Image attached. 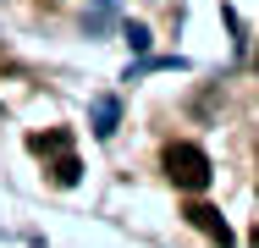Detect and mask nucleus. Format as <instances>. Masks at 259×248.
<instances>
[{"mask_svg":"<svg viewBox=\"0 0 259 248\" xmlns=\"http://www.w3.org/2000/svg\"><path fill=\"white\" fill-rule=\"evenodd\" d=\"M160 166H165V177H171L177 188H188V193H204L209 188V154L199 144H171Z\"/></svg>","mask_w":259,"mask_h":248,"instance_id":"f257e3e1","label":"nucleus"},{"mask_svg":"<svg viewBox=\"0 0 259 248\" xmlns=\"http://www.w3.org/2000/svg\"><path fill=\"white\" fill-rule=\"evenodd\" d=\"M182 215H188V221H193V226H199V232H204L215 248H232V243H237V237H232V226L221 221V210H215V204H204V198H193Z\"/></svg>","mask_w":259,"mask_h":248,"instance_id":"f03ea898","label":"nucleus"},{"mask_svg":"<svg viewBox=\"0 0 259 248\" xmlns=\"http://www.w3.org/2000/svg\"><path fill=\"white\" fill-rule=\"evenodd\" d=\"M77 177H83V166H77V154L66 149V154H61V160H55V166H50V182H55V188H72Z\"/></svg>","mask_w":259,"mask_h":248,"instance_id":"7ed1b4c3","label":"nucleus"},{"mask_svg":"<svg viewBox=\"0 0 259 248\" xmlns=\"http://www.w3.org/2000/svg\"><path fill=\"white\" fill-rule=\"evenodd\" d=\"M55 149H72L66 133H33V154H55Z\"/></svg>","mask_w":259,"mask_h":248,"instance_id":"20e7f679","label":"nucleus"}]
</instances>
